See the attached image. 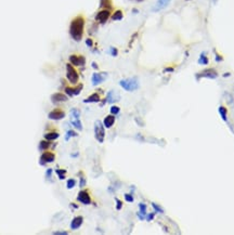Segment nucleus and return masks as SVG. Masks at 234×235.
<instances>
[{
  "instance_id": "1",
  "label": "nucleus",
  "mask_w": 234,
  "mask_h": 235,
  "mask_svg": "<svg viewBox=\"0 0 234 235\" xmlns=\"http://www.w3.org/2000/svg\"><path fill=\"white\" fill-rule=\"evenodd\" d=\"M84 27H85V19L81 15L76 17L75 19L73 20L70 26V34L73 39L76 40V41L81 40L82 35H84Z\"/></svg>"
},
{
  "instance_id": "2",
  "label": "nucleus",
  "mask_w": 234,
  "mask_h": 235,
  "mask_svg": "<svg viewBox=\"0 0 234 235\" xmlns=\"http://www.w3.org/2000/svg\"><path fill=\"white\" fill-rule=\"evenodd\" d=\"M120 87L125 89L126 91H134L139 88V81L137 78H127L119 81Z\"/></svg>"
},
{
  "instance_id": "3",
  "label": "nucleus",
  "mask_w": 234,
  "mask_h": 235,
  "mask_svg": "<svg viewBox=\"0 0 234 235\" xmlns=\"http://www.w3.org/2000/svg\"><path fill=\"white\" fill-rule=\"evenodd\" d=\"M66 77H67L68 81H70V84L75 85L78 82L79 76H78L77 70L74 68V66H73L72 64H66Z\"/></svg>"
},
{
  "instance_id": "4",
  "label": "nucleus",
  "mask_w": 234,
  "mask_h": 235,
  "mask_svg": "<svg viewBox=\"0 0 234 235\" xmlns=\"http://www.w3.org/2000/svg\"><path fill=\"white\" fill-rule=\"evenodd\" d=\"M94 135H96V139L99 142L103 143L105 132H104V125H102L100 120H96V123H94Z\"/></svg>"
},
{
  "instance_id": "5",
  "label": "nucleus",
  "mask_w": 234,
  "mask_h": 235,
  "mask_svg": "<svg viewBox=\"0 0 234 235\" xmlns=\"http://www.w3.org/2000/svg\"><path fill=\"white\" fill-rule=\"evenodd\" d=\"M111 17V11L108 9H104V10H101L98 14H96V20L101 24H104Z\"/></svg>"
},
{
  "instance_id": "6",
  "label": "nucleus",
  "mask_w": 234,
  "mask_h": 235,
  "mask_svg": "<svg viewBox=\"0 0 234 235\" xmlns=\"http://www.w3.org/2000/svg\"><path fill=\"white\" fill-rule=\"evenodd\" d=\"M106 77H108L106 73H94L92 75V85L96 86V85L103 82L106 79Z\"/></svg>"
},
{
  "instance_id": "7",
  "label": "nucleus",
  "mask_w": 234,
  "mask_h": 235,
  "mask_svg": "<svg viewBox=\"0 0 234 235\" xmlns=\"http://www.w3.org/2000/svg\"><path fill=\"white\" fill-rule=\"evenodd\" d=\"M70 62L72 65L82 66L86 63V60H85V58L82 55H75V54H73V55L70 56Z\"/></svg>"
},
{
  "instance_id": "8",
  "label": "nucleus",
  "mask_w": 234,
  "mask_h": 235,
  "mask_svg": "<svg viewBox=\"0 0 234 235\" xmlns=\"http://www.w3.org/2000/svg\"><path fill=\"white\" fill-rule=\"evenodd\" d=\"M54 159H55V155L52 152H45L40 157V164L45 165L47 163H52L54 161Z\"/></svg>"
},
{
  "instance_id": "9",
  "label": "nucleus",
  "mask_w": 234,
  "mask_h": 235,
  "mask_svg": "<svg viewBox=\"0 0 234 235\" xmlns=\"http://www.w3.org/2000/svg\"><path fill=\"white\" fill-rule=\"evenodd\" d=\"M77 199L79 200L81 204H84V205H89L90 203H91V198H90L88 191H80L79 194H78Z\"/></svg>"
},
{
  "instance_id": "10",
  "label": "nucleus",
  "mask_w": 234,
  "mask_h": 235,
  "mask_svg": "<svg viewBox=\"0 0 234 235\" xmlns=\"http://www.w3.org/2000/svg\"><path fill=\"white\" fill-rule=\"evenodd\" d=\"M49 118L50 119H53V120H58V119H63L65 117V113L61 109H54L52 112L49 113Z\"/></svg>"
},
{
  "instance_id": "11",
  "label": "nucleus",
  "mask_w": 234,
  "mask_h": 235,
  "mask_svg": "<svg viewBox=\"0 0 234 235\" xmlns=\"http://www.w3.org/2000/svg\"><path fill=\"white\" fill-rule=\"evenodd\" d=\"M218 74L215 70L213 68H209V70H205L204 72H202L199 74V77H205V78H210V79H215L217 78Z\"/></svg>"
},
{
  "instance_id": "12",
  "label": "nucleus",
  "mask_w": 234,
  "mask_h": 235,
  "mask_svg": "<svg viewBox=\"0 0 234 235\" xmlns=\"http://www.w3.org/2000/svg\"><path fill=\"white\" fill-rule=\"evenodd\" d=\"M170 1L171 0H158L156 2V5L154 6V8H153V11H160V10H163L164 8H166Z\"/></svg>"
},
{
  "instance_id": "13",
  "label": "nucleus",
  "mask_w": 234,
  "mask_h": 235,
  "mask_svg": "<svg viewBox=\"0 0 234 235\" xmlns=\"http://www.w3.org/2000/svg\"><path fill=\"white\" fill-rule=\"evenodd\" d=\"M82 89V85H79V86L77 87V88H70V87H66L65 88V92L67 93L68 96H77V94H79L80 91H81Z\"/></svg>"
},
{
  "instance_id": "14",
  "label": "nucleus",
  "mask_w": 234,
  "mask_h": 235,
  "mask_svg": "<svg viewBox=\"0 0 234 235\" xmlns=\"http://www.w3.org/2000/svg\"><path fill=\"white\" fill-rule=\"evenodd\" d=\"M82 220H84V219H82V217H80V216L74 218L73 219L72 223H70V229H72V230H77V229L82 224Z\"/></svg>"
},
{
  "instance_id": "15",
  "label": "nucleus",
  "mask_w": 234,
  "mask_h": 235,
  "mask_svg": "<svg viewBox=\"0 0 234 235\" xmlns=\"http://www.w3.org/2000/svg\"><path fill=\"white\" fill-rule=\"evenodd\" d=\"M116 101H119V96L116 94L115 91H110L108 93V97H106V102L108 103H114Z\"/></svg>"
},
{
  "instance_id": "16",
  "label": "nucleus",
  "mask_w": 234,
  "mask_h": 235,
  "mask_svg": "<svg viewBox=\"0 0 234 235\" xmlns=\"http://www.w3.org/2000/svg\"><path fill=\"white\" fill-rule=\"evenodd\" d=\"M52 101L54 103H58V102H65L67 100V97L65 94H62V93H54L53 96L51 97Z\"/></svg>"
},
{
  "instance_id": "17",
  "label": "nucleus",
  "mask_w": 234,
  "mask_h": 235,
  "mask_svg": "<svg viewBox=\"0 0 234 235\" xmlns=\"http://www.w3.org/2000/svg\"><path fill=\"white\" fill-rule=\"evenodd\" d=\"M114 123H115V117L113 116V115H108V116H106L105 119H104L103 125L106 128H111V127L114 125Z\"/></svg>"
},
{
  "instance_id": "18",
  "label": "nucleus",
  "mask_w": 234,
  "mask_h": 235,
  "mask_svg": "<svg viewBox=\"0 0 234 235\" xmlns=\"http://www.w3.org/2000/svg\"><path fill=\"white\" fill-rule=\"evenodd\" d=\"M100 101V96H99L98 93H93L89 98H87L86 100H84L85 103H96Z\"/></svg>"
},
{
  "instance_id": "19",
  "label": "nucleus",
  "mask_w": 234,
  "mask_h": 235,
  "mask_svg": "<svg viewBox=\"0 0 234 235\" xmlns=\"http://www.w3.org/2000/svg\"><path fill=\"white\" fill-rule=\"evenodd\" d=\"M123 17H124V14H123V12L120 11V10H117V11H115L114 13H113V15H112V20H113V21H120Z\"/></svg>"
},
{
  "instance_id": "20",
  "label": "nucleus",
  "mask_w": 234,
  "mask_h": 235,
  "mask_svg": "<svg viewBox=\"0 0 234 235\" xmlns=\"http://www.w3.org/2000/svg\"><path fill=\"white\" fill-rule=\"evenodd\" d=\"M218 111H219V114H220L221 118L223 119V121H227V120H228V117H227V115H228V109L225 108V106H220Z\"/></svg>"
},
{
  "instance_id": "21",
  "label": "nucleus",
  "mask_w": 234,
  "mask_h": 235,
  "mask_svg": "<svg viewBox=\"0 0 234 235\" xmlns=\"http://www.w3.org/2000/svg\"><path fill=\"white\" fill-rule=\"evenodd\" d=\"M70 123H72V125L75 128H77L78 130H82V126H81V123H80L79 118H73L72 117V120H70Z\"/></svg>"
},
{
  "instance_id": "22",
  "label": "nucleus",
  "mask_w": 234,
  "mask_h": 235,
  "mask_svg": "<svg viewBox=\"0 0 234 235\" xmlns=\"http://www.w3.org/2000/svg\"><path fill=\"white\" fill-rule=\"evenodd\" d=\"M58 132H48L45 135V138L48 140V141H52V140H55L58 138Z\"/></svg>"
},
{
  "instance_id": "23",
  "label": "nucleus",
  "mask_w": 234,
  "mask_h": 235,
  "mask_svg": "<svg viewBox=\"0 0 234 235\" xmlns=\"http://www.w3.org/2000/svg\"><path fill=\"white\" fill-rule=\"evenodd\" d=\"M101 8H105V9L110 10L112 8V1L111 0H101L100 1Z\"/></svg>"
},
{
  "instance_id": "24",
  "label": "nucleus",
  "mask_w": 234,
  "mask_h": 235,
  "mask_svg": "<svg viewBox=\"0 0 234 235\" xmlns=\"http://www.w3.org/2000/svg\"><path fill=\"white\" fill-rule=\"evenodd\" d=\"M198 63L199 64H203V65H206L208 64V59H207L206 54L205 53H202L201 56H199V60H198Z\"/></svg>"
},
{
  "instance_id": "25",
  "label": "nucleus",
  "mask_w": 234,
  "mask_h": 235,
  "mask_svg": "<svg viewBox=\"0 0 234 235\" xmlns=\"http://www.w3.org/2000/svg\"><path fill=\"white\" fill-rule=\"evenodd\" d=\"M139 208H140V211H139V214L145 217V214H146V205H145V204H143V203H141V204H139Z\"/></svg>"
},
{
  "instance_id": "26",
  "label": "nucleus",
  "mask_w": 234,
  "mask_h": 235,
  "mask_svg": "<svg viewBox=\"0 0 234 235\" xmlns=\"http://www.w3.org/2000/svg\"><path fill=\"white\" fill-rule=\"evenodd\" d=\"M70 115H72L73 118H79V116H80V112H79V111H78V109L73 108L72 111H70Z\"/></svg>"
},
{
  "instance_id": "27",
  "label": "nucleus",
  "mask_w": 234,
  "mask_h": 235,
  "mask_svg": "<svg viewBox=\"0 0 234 235\" xmlns=\"http://www.w3.org/2000/svg\"><path fill=\"white\" fill-rule=\"evenodd\" d=\"M76 132L75 131H73V130H68L67 132H66V135H65V140L66 141H68L70 140V138H72V137H76Z\"/></svg>"
},
{
  "instance_id": "28",
  "label": "nucleus",
  "mask_w": 234,
  "mask_h": 235,
  "mask_svg": "<svg viewBox=\"0 0 234 235\" xmlns=\"http://www.w3.org/2000/svg\"><path fill=\"white\" fill-rule=\"evenodd\" d=\"M76 185V181L74 179H70L67 180V183H66V186H67V189H73L74 186Z\"/></svg>"
},
{
  "instance_id": "29",
  "label": "nucleus",
  "mask_w": 234,
  "mask_h": 235,
  "mask_svg": "<svg viewBox=\"0 0 234 235\" xmlns=\"http://www.w3.org/2000/svg\"><path fill=\"white\" fill-rule=\"evenodd\" d=\"M56 173H58V178H60V179L63 180L64 178H65V173H66V171H65V170L56 169Z\"/></svg>"
},
{
  "instance_id": "30",
  "label": "nucleus",
  "mask_w": 234,
  "mask_h": 235,
  "mask_svg": "<svg viewBox=\"0 0 234 235\" xmlns=\"http://www.w3.org/2000/svg\"><path fill=\"white\" fill-rule=\"evenodd\" d=\"M50 146V143L48 141H41L40 142V149L41 150H47Z\"/></svg>"
},
{
  "instance_id": "31",
  "label": "nucleus",
  "mask_w": 234,
  "mask_h": 235,
  "mask_svg": "<svg viewBox=\"0 0 234 235\" xmlns=\"http://www.w3.org/2000/svg\"><path fill=\"white\" fill-rule=\"evenodd\" d=\"M152 207L154 208V210H155L156 212H159V214H163V212H164V210H163L162 208L159 207L158 205H156L155 203H153V204H152Z\"/></svg>"
},
{
  "instance_id": "32",
  "label": "nucleus",
  "mask_w": 234,
  "mask_h": 235,
  "mask_svg": "<svg viewBox=\"0 0 234 235\" xmlns=\"http://www.w3.org/2000/svg\"><path fill=\"white\" fill-rule=\"evenodd\" d=\"M111 113H112L113 115H116L119 113V107L118 106H112L111 107Z\"/></svg>"
},
{
  "instance_id": "33",
  "label": "nucleus",
  "mask_w": 234,
  "mask_h": 235,
  "mask_svg": "<svg viewBox=\"0 0 234 235\" xmlns=\"http://www.w3.org/2000/svg\"><path fill=\"white\" fill-rule=\"evenodd\" d=\"M125 199H126L127 202H129V203L134 202V197H132L131 194H125Z\"/></svg>"
},
{
  "instance_id": "34",
  "label": "nucleus",
  "mask_w": 234,
  "mask_h": 235,
  "mask_svg": "<svg viewBox=\"0 0 234 235\" xmlns=\"http://www.w3.org/2000/svg\"><path fill=\"white\" fill-rule=\"evenodd\" d=\"M110 52H111V54H112L113 56H116L117 55V49H116V48H111Z\"/></svg>"
},
{
  "instance_id": "35",
  "label": "nucleus",
  "mask_w": 234,
  "mask_h": 235,
  "mask_svg": "<svg viewBox=\"0 0 234 235\" xmlns=\"http://www.w3.org/2000/svg\"><path fill=\"white\" fill-rule=\"evenodd\" d=\"M116 203H117V206H116V208H117V210H119V209H122V202H120L119 199H117L116 198Z\"/></svg>"
},
{
  "instance_id": "36",
  "label": "nucleus",
  "mask_w": 234,
  "mask_h": 235,
  "mask_svg": "<svg viewBox=\"0 0 234 235\" xmlns=\"http://www.w3.org/2000/svg\"><path fill=\"white\" fill-rule=\"evenodd\" d=\"M85 184H86V180H85V178H80V188H84Z\"/></svg>"
},
{
  "instance_id": "37",
  "label": "nucleus",
  "mask_w": 234,
  "mask_h": 235,
  "mask_svg": "<svg viewBox=\"0 0 234 235\" xmlns=\"http://www.w3.org/2000/svg\"><path fill=\"white\" fill-rule=\"evenodd\" d=\"M51 173H52V169H48L47 170V173H46V177H47V179H49V177H51Z\"/></svg>"
},
{
  "instance_id": "38",
  "label": "nucleus",
  "mask_w": 234,
  "mask_h": 235,
  "mask_svg": "<svg viewBox=\"0 0 234 235\" xmlns=\"http://www.w3.org/2000/svg\"><path fill=\"white\" fill-rule=\"evenodd\" d=\"M86 44H87V46H88V47H92L93 42H92L91 39H87V40H86Z\"/></svg>"
},
{
  "instance_id": "39",
  "label": "nucleus",
  "mask_w": 234,
  "mask_h": 235,
  "mask_svg": "<svg viewBox=\"0 0 234 235\" xmlns=\"http://www.w3.org/2000/svg\"><path fill=\"white\" fill-rule=\"evenodd\" d=\"M154 218V214H148V217H146V219H148V221H151L152 219Z\"/></svg>"
},
{
  "instance_id": "40",
  "label": "nucleus",
  "mask_w": 234,
  "mask_h": 235,
  "mask_svg": "<svg viewBox=\"0 0 234 235\" xmlns=\"http://www.w3.org/2000/svg\"><path fill=\"white\" fill-rule=\"evenodd\" d=\"M54 234L55 235H66L67 232H60V231H58V232H54Z\"/></svg>"
},
{
  "instance_id": "41",
  "label": "nucleus",
  "mask_w": 234,
  "mask_h": 235,
  "mask_svg": "<svg viewBox=\"0 0 234 235\" xmlns=\"http://www.w3.org/2000/svg\"><path fill=\"white\" fill-rule=\"evenodd\" d=\"M216 60H217V61H222V58H220V55H218V54H217V56H216Z\"/></svg>"
},
{
  "instance_id": "42",
  "label": "nucleus",
  "mask_w": 234,
  "mask_h": 235,
  "mask_svg": "<svg viewBox=\"0 0 234 235\" xmlns=\"http://www.w3.org/2000/svg\"><path fill=\"white\" fill-rule=\"evenodd\" d=\"M92 66H93L94 68H98V65H96V63H92Z\"/></svg>"
},
{
  "instance_id": "43",
  "label": "nucleus",
  "mask_w": 234,
  "mask_h": 235,
  "mask_svg": "<svg viewBox=\"0 0 234 235\" xmlns=\"http://www.w3.org/2000/svg\"><path fill=\"white\" fill-rule=\"evenodd\" d=\"M216 1H217V0H215V2H216Z\"/></svg>"
},
{
  "instance_id": "44",
  "label": "nucleus",
  "mask_w": 234,
  "mask_h": 235,
  "mask_svg": "<svg viewBox=\"0 0 234 235\" xmlns=\"http://www.w3.org/2000/svg\"><path fill=\"white\" fill-rule=\"evenodd\" d=\"M138 1H140V0H138Z\"/></svg>"
}]
</instances>
